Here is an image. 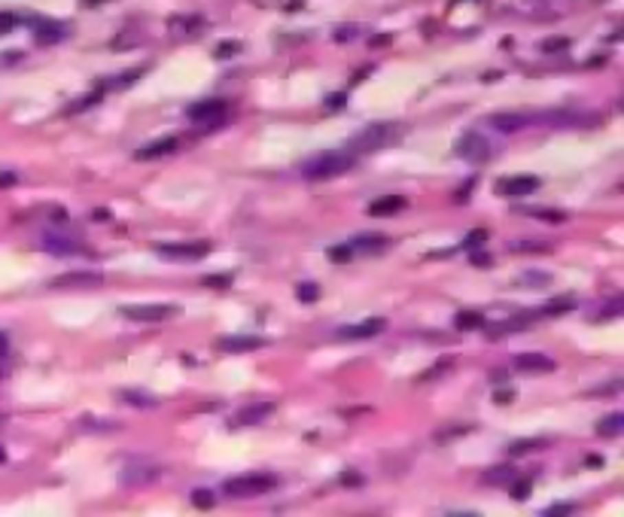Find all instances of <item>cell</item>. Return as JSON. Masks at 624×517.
<instances>
[{"instance_id":"obj_1","label":"cell","mask_w":624,"mask_h":517,"mask_svg":"<svg viewBox=\"0 0 624 517\" xmlns=\"http://www.w3.org/2000/svg\"><path fill=\"white\" fill-rule=\"evenodd\" d=\"M353 152H323V155H314L302 165V174L308 180H332V176H342L344 171L353 168Z\"/></svg>"},{"instance_id":"obj_2","label":"cell","mask_w":624,"mask_h":517,"mask_svg":"<svg viewBox=\"0 0 624 517\" xmlns=\"http://www.w3.org/2000/svg\"><path fill=\"white\" fill-rule=\"evenodd\" d=\"M274 487H278V478H274V474L250 472V474H238V478H229V481L223 484V493L232 496V499H250V496L271 493Z\"/></svg>"},{"instance_id":"obj_3","label":"cell","mask_w":624,"mask_h":517,"mask_svg":"<svg viewBox=\"0 0 624 517\" xmlns=\"http://www.w3.org/2000/svg\"><path fill=\"white\" fill-rule=\"evenodd\" d=\"M396 134H399V128H396V125H372V128L353 134L350 152H357V155H359V152H375V150H381V146L393 143Z\"/></svg>"},{"instance_id":"obj_4","label":"cell","mask_w":624,"mask_h":517,"mask_svg":"<svg viewBox=\"0 0 624 517\" xmlns=\"http://www.w3.org/2000/svg\"><path fill=\"white\" fill-rule=\"evenodd\" d=\"M122 317L134 323H161L177 317V304H122Z\"/></svg>"},{"instance_id":"obj_5","label":"cell","mask_w":624,"mask_h":517,"mask_svg":"<svg viewBox=\"0 0 624 517\" xmlns=\"http://www.w3.org/2000/svg\"><path fill=\"white\" fill-rule=\"evenodd\" d=\"M153 253L171 262H198L210 253V244H153Z\"/></svg>"},{"instance_id":"obj_6","label":"cell","mask_w":624,"mask_h":517,"mask_svg":"<svg viewBox=\"0 0 624 517\" xmlns=\"http://www.w3.org/2000/svg\"><path fill=\"white\" fill-rule=\"evenodd\" d=\"M40 246H43L46 253H55V256H74V253L86 250L80 238L65 235V231H43V235H40Z\"/></svg>"},{"instance_id":"obj_7","label":"cell","mask_w":624,"mask_h":517,"mask_svg":"<svg viewBox=\"0 0 624 517\" xmlns=\"http://www.w3.org/2000/svg\"><path fill=\"white\" fill-rule=\"evenodd\" d=\"M454 152L460 155V159H466V161H484L487 155H491V143H487V137H481V134H463V137L457 140V146H454Z\"/></svg>"},{"instance_id":"obj_8","label":"cell","mask_w":624,"mask_h":517,"mask_svg":"<svg viewBox=\"0 0 624 517\" xmlns=\"http://www.w3.org/2000/svg\"><path fill=\"white\" fill-rule=\"evenodd\" d=\"M274 414V405L271 402H253V405H244L238 411L235 417L229 420V426H259L262 420H268V417Z\"/></svg>"},{"instance_id":"obj_9","label":"cell","mask_w":624,"mask_h":517,"mask_svg":"<svg viewBox=\"0 0 624 517\" xmlns=\"http://www.w3.org/2000/svg\"><path fill=\"white\" fill-rule=\"evenodd\" d=\"M225 113H229V101L210 97V101H198L195 107H189V119L192 122H219Z\"/></svg>"},{"instance_id":"obj_10","label":"cell","mask_w":624,"mask_h":517,"mask_svg":"<svg viewBox=\"0 0 624 517\" xmlns=\"http://www.w3.org/2000/svg\"><path fill=\"white\" fill-rule=\"evenodd\" d=\"M539 189V176L533 174H517V176H506V180H500L496 183V192L500 195H530V192H536Z\"/></svg>"},{"instance_id":"obj_11","label":"cell","mask_w":624,"mask_h":517,"mask_svg":"<svg viewBox=\"0 0 624 517\" xmlns=\"http://www.w3.org/2000/svg\"><path fill=\"white\" fill-rule=\"evenodd\" d=\"M515 368H521L527 374H545V371H555V359L545 356V353H517Z\"/></svg>"},{"instance_id":"obj_12","label":"cell","mask_w":624,"mask_h":517,"mask_svg":"<svg viewBox=\"0 0 624 517\" xmlns=\"http://www.w3.org/2000/svg\"><path fill=\"white\" fill-rule=\"evenodd\" d=\"M384 329H387V320L375 317V320H366L359 325H344V329H338V338H342V341H357V338H372Z\"/></svg>"},{"instance_id":"obj_13","label":"cell","mask_w":624,"mask_h":517,"mask_svg":"<svg viewBox=\"0 0 624 517\" xmlns=\"http://www.w3.org/2000/svg\"><path fill=\"white\" fill-rule=\"evenodd\" d=\"M402 210H408V201L402 195H384V198H375V201L368 204V214L372 216H396V214H402Z\"/></svg>"},{"instance_id":"obj_14","label":"cell","mask_w":624,"mask_h":517,"mask_svg":"<svg viewBox=\"0 0 624 517\" xmlns=\"http://www.w3.org/2000/svg\"><path fill=\"white\" fill-rule=\"evenodd\" d=\"M347 246H350V253H353V256H368V253H381V250H387V246H390V240H387V238H381V235H357L353 240H347Z\"/></svg>"},{"instance_id":"obj_15","label":"cell","mask_w":624,"mask_h":517,"mask_svg":"<svg viewBox=\"0 0 624 517\" xmlns=\"http://www.w3.org/2000/svg\"><path fill=\"white\" fill-rule=\"evenodd\" d=\"M104 274L101 271H67L61 277L52 280V286H101Z\"/></svg>"},{"instance_id":"obj_16","label":"cell","mask_w":624,"mask_h":517,"mask_svg":"<svg viewBox=\"0 0 624 517\" xmlns=\"http://www.w3.org/2000/svg\"><path fill=\"white\" fill-rule=\"evenodd\" d=\"M177 150V137H161V140H153V143L140 146L137 152H134V159L137 161H153V159H161V155H171Z\"/></svg>"},{"instance_id":"obj_17","label":"cell","mask_w":624,"mask_h":517,"mask_svg":"<svg viewBox=\"0 0 624 517\" xmlns=\"http://www.w3.org/2000/svg\"><path fill=\"white\" fill-rule=\"evenodd\" d=\"M34 37H37V43L43 46H52V43H61V40L67 37V27L52 22V19H43L37 27H34Z\"/></svg>"},{"instance_id":"obj_18","label":"cell","mask_w":624,"mask_h":517,"mask_svg":"<svg viewBox=\"0 0 624 517\" xmlns=\"http://www.w3.org/2000/svg\"><path fill=\"white\" fill-rule=\"evenodd\" d=\"M265 341L262 338H253V335H232V338H219V350L223 353H247V350H256Z\"/></svg>"},{"instance_id":"obj_19","label":"cell","mask_w":624,"mask_h":517,"mask_svg":"<svg viewBox=\"0 0 624 517\" xmlns=\"http://www.w3.org/2000/svg\"><path fill=\"white\" fill-rule=\"evenodd\" d=\"M533 119L524 116V113H502V116H491V125L496 131H517L524 125H530Z\"/></svg>"},{"instance_id":"obj_20","label":"cell","mask_w":624,"mask_h":517,"mask_svg":"<svg viewBox=\"0 0 624 517\" xmlns=\"http://www.w3.org/2000/svg\"><path fill=\"white\" fill-rule=\"evenodd\" d=\"M122 402H129L131 408H155L159 402H155V395L150 393H144V389H122Z\"/></svg>"},{"instance_id":"obj_21","label":"cell","mask_w":624,"mask_h":517,"mask_svg":"<svg viewBox=\"0 0 624 517\" xmlns=\"http://www.w3.org/2000/svg\"><path fill=\"white\" fill-rule=\"evenodd\" d=\"M621 429H624V414H609V417H603V420L597 423V432H600V435H606V438H615Z\"/></svg>"},{"instance_id":"obj_22","label":"cell","mask_w":624,"mask_h":517,"mask_svg":"<svg viewBox=\"0 0 624 517\" xmlns=\"http://www.w3.org/2000/svg\"><path fill=\"white\" fill-rule=\"evenodd\" d=\"M509 484H512V487H509V493H512L515 502H524L530 493H533V481H530V478H512Z\"/></svg>"},{"instance_id":"obj_23","label":"cell","mask_w":624,"mask_h":517,"mask_svg":"<svg viewBox=\"0 0 624 517\" xmlns=\"http://www.w3.org/2000/svg\"><path fill=\"white\" fill-rule=\"evenodd\" d=\"M171 31H174V34H186V37H189V34L201 31V19H198V16H189V19H174V22H171Z\"/></svg>"},{"instance_id":"obj_24","label":"cell","mask_w":624,"mask_h":517,"mask_svg":"<svg viewBox=\"0 0 624 517\" xmlns=\"http://www.w3.org/2000/svg\"><path fill=\"white\" fill-rule=\"evenodd\" d=\"M570 308H576V295H560V299L548 301L542 308V314H566Z\"/></svg>"},{"instance_id":"obj_25","label":"cell","mask_w":624,"mask_h":517,"mask_svg":"<svg viewBox=\"0 0 624 517\" xmlns=\"http://www.w3.org/2000/svg\"><path fill=\"white\" fill-rule=\"evenodd\" d=\"M484 323V317L478 314V310H463V314H457V329H478V325Z\"/></svg>"},{"instance_id":"obj_26","label":"cell","mask_w":624,"mask_h":517,"mask_svg":"<svg viewBox=\"0 0 624 517\" xmlns=\"http://www.w3.org/2000/svg\"><path fill=\"white\" fill-rule=\"evenodd\" d=\"M545 438H524V441H515L512 444V457H524L527 450H539V448H545Z\"/></svg>"},{"instance_id":"obj_27","label":"cell","mask_w":624,"mask_h":517,"mask_svg":"<svg viewBox=\"0 0 624 517\" xmlns=\"http://www.w3.org/2000/svg\"><path fill=\"white\" fill-rule=\"evenodd\" d=\"M521 286H545V283H551V274L545 271H524L521 277H517Z\"/></svg>"},{"instance_id":"obj_28","label":"cell","mask_w":624,"mask_h":517,"mask_svg":"<svg viewBox=\"0 0 624 517\" xmlns=\"http://www.w3.org/2000/svg\"><path fill=\"white\" fill-rule=\"evenodd\" d=\"M296 295H299V301H317L320 299V289H317V283H299Z\"/></svg>"},{"instance_id":"obj_29","label":"cell","mask_w":624,"mask_h":517,"mask_svg":"<svg viewBox=\"0 0 624 517\" xmlns=\"http://www.w3.org/2000/svg\"><path fill=\"white\" fill-rule=\"evenodd\" d=\"M512 478H515V472L509 469V466H502V469H491V472H487V484H509Z\"/></svg>"},{"instance_id":"obj_30","label":"cell","mask_w":624,"mask_h":517,"mask_svg":"<svg viewBox=\"0 0 624 517\" xmlns=\"http://www.w3.org/2000/svg\"><path fill=\"white\" fill-rule=\"evenodd\" d=\"M192 502H195V508H201V512H208V508L216 505V499H214V493H210V490H195Z\"/></svg>"},{"instance_id":"obj_31","label":"cell","mask_w":624,"mask_h":517,"mask_svg":"<svg viewBox=\"0 0 624 517\" xmlns=\"http://www.w3.org/2000/svg\"><path fill=\"white\" fill-rule=\"evenodd\" d=\"M329 259H332V262H350L353 253H350V246H347V244H342V246H329Z\"/></svg>"},{"instance_id":"obj_32","label":"cell","mask_w":624,"mask_h":517,"mask_svg":"<svg viewBox=\"0 0 624 517\" xmlns=\"http://www.w3.org/2000/svg\"><path fill=\"white\" fill-rule=\"evenodd\" d=\"M140 73H144V70H129V73L116 76V80H113V82H110V86H113V89H122V86H129V82H134V80H137V76H140Z\"/></svg>"},{"instance_id":"obj_33","label":"cell","mask_w":624,"mask_h":517,"mask_svg":"<svg viewBox=\"0 0 624 517\" xmlns=\"http://www.w3.org/2000/svg\"><path fill=\"white\" fill-rule=\"evenodd\" d=\"M512 250L515 253H545L548 246H545V244H524V240H517V244H512Z\"/></svg>"},{"instance_id":"obj_34","label":"cell","mask_w":624,"mask_h":517,"mask_svg":"<svg viewBox=\"0 0 624 517\" xmlns=\"http://www.w3.org/2000/svg\"><path fill=\"white\" fill-rule=\"evenodd\" d=\"M16 25H19V19L12 12H0V34H10Z\"/></svg>"},{"instance_id":"obj_35","label":"cell","mask_w":624,"mask_h":517,"mask_svg":"<svg viewBox=\"0 0 624 517\" xmlns=\"http://www.w3.org/2000/svg\"><path fill=\"white\" fill-rule=\"evenodd\" d=\"M12 186H19V174L0 171V189H12Z\"/></svg>"},{"instance_id":"obj_36","label":"cell","mask_w":624,"mask_h":517,"mask_svg":"<svg viewBox=\"0 0 624 517\" xmlns=\"http://www.w3.org/2000/svg\"><path fill=\"white\" fill-rule=\"evenodd\" d=\"M572 512H576V502H564V505L545 508V514H572Z\"/></svg>"},{"instance_id":"obj_37","label":"cell","mask_w":624,"mask_h":517,"mask_svg":"<svg viewBox=\"0 0 624 517\" xmlns=\"http://www.w3.org/2000/svg\"><path fill=\"white\" fill-rule=\"evenodd\" d=\"M545 52H557V49H566V37H555V40H545L542 43Z\"/></svg>"},{"instance_id":"obj_38","label":"cell","mask_w":624,"mask_h":517,"mask_svg":"<svg viewBox=\"0 0 624 517\" xmlns=\"http://www.w3.org/2000/svg\"><path fill=\"white\" fill-rule=\"evenodd\" d=\"M359 34V27H342V31H335V40L338 43H347L350 37H357Z\"/></svg>"},{"instance_id":"obj_39","label":"cell","mask_w":624,"mask_h":517,"mask_svg":"<svg viewBox=\"0 0 624 517\" xmlns=\"http://www.w3.org/2000/svg\"><path fill=\"white\" fill-rule=\"evenodd\" d=\"M342 484H347V487H353V484H363V474H357V472H344L342 474Z\"/></svg>"},{"instance_id":"obj_40","label":"cell","mask_w":624,"mask_h":517,"mask_svg":"<svg viewBox=\"0 0 624 517\" xmlns=\"http://www.w3.org/2000/svg\"><path fill=\"white\" fill-rule=\"evenodd\" d=\"M6 353H10V338H6L3 332H0V363L6 359Z\"/></svg>"},{"instance_id":"obj_41","label":"cell","mask_w":624,"mask_h":517,"mask_svg":"<svg viewBox=\"0 0 624 517\" xmlns=\"http://www.w3.org/2000/svg\"><path fill=\"white\" fill-rule=\"evenodd\" d=\"M515 399V393H512V389H506V393H496L493 395V402H496V405H502V402H512Z\"/></svg>"},{"instance_id":"obj_42","label":"cell","mask_w":624,"mask_h":517,"mask_svg":"<svg viewBox=\"0 0 624 517\" xmlns=\"http://www.w3.org/2000/svg\"><path fill=\"white\" fill-rule=\"evenodd\" d=\"M481 240H487V235H484V231H472V235L469 238H466V244H481Z\"/></svg>"},{"instance_id":"obj_43","label":"cell","mask_w":624,"mask_h":517,"mask_svg":"<svg viewBox=\"0 0 624 517\" xmlns=\"http://www.w3.org/2000/svg\"><path fill=\"white\" fill-rule=\"evenodd\" d=\"M208 286H225V277H204Z\"/></svg>"},{"instance_id":"obj_44","label":"cell","mask_w":624,"mask_h":517,"mask_svg":"<svg viewBox=\"0 0 624 517\" xmlns=\"http://www.w3.org/2000/svg\"><path fill=\"white\" fill-rule=\"evenodd\" d=\"M390 43V34H384V37H375L372 40V46H387Z\"/></svg>"},{"instance_id":"obj_45","label":"cell","mask_w":624,"mask_h":517,"mask_svg":"<svg viewBox=\"0 0 624 517\" xmlns=\"http://www.w3.org/2000/svg\"><path fill=\"white\" fill-rule=\"evenodd\" d=\"M82 6H98V3H104V0H80Z\"/></svg>"},{"instance_id":"obj_46","label":"cell","mask_w":624,"mask_h":517,"mask_svg":"<svg viewBox=\"0 0 624 517\" xmlns=\"http://www.w3.org/2000/svg\"><path fill=\"white\" fill-rule=\"evenodd\" d=\"M3 459H6V450H3V448H0V463H3Z\"/></svg>"}]
</instances>
